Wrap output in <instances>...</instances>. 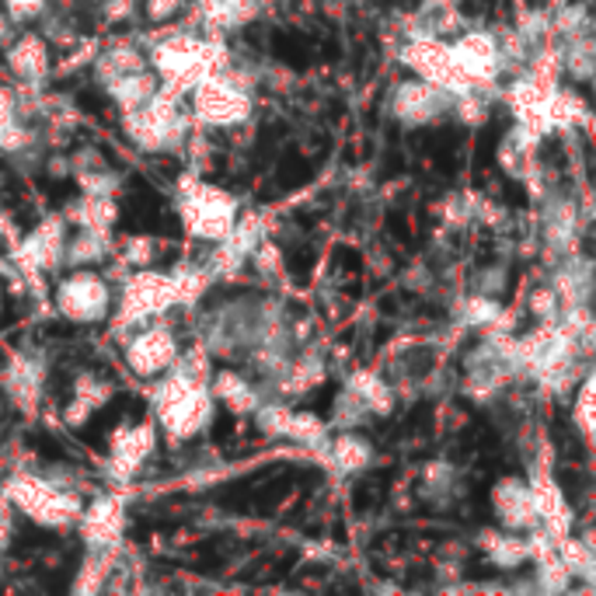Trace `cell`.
<instances>
[{"mask_svg":"<svg viewBox=\"0 0 596 596\" xmlns=\"http://www.w3.org/2000/svg\"><path fill=\"white\" fill-rule=\"evenodd\" d=\"M8 64L18 77H25V81H35V77L46 73V64H49V53H46V43L38 35H22L18 43L11 46L8 53Z\"/></svg>","mask_w":596,"mask_h":596,"instance_id":"obj_16","label":"cell"},{"mask_svg":"<svg viewBox=\"0 0 596 596\" xmlns=\"http://www.w3.org/2000/svg\"><path fill=\"white\" fill-rule=\"evenodd\" d=\"M255 422H259V429L265 436H283L286 422H290V405H283V401H268V405H262V401H259Z\"/></svg>","mask_w":596,"mask_h":596,"instance_id":"obj_31","label":"cell"},{"mask_svg":"<svg viewBox=\"0 0 596 596\" xmlns=\"http://www.w3.org/2000/svg\"><path fill=\"white\" fill-rule=\"evenodd\" d=\"M575 422H580V429L586 436L593 433V377L583 380L580 398H575Z\"/></svg>","mask_w":596,"mask_h":596,"instance_id":"obj_37","label":"cell"},{"mask_svg":"<svg viewBox=\"0 0 596 596\" xmlns=\"http://www.w3.org/2000/svg\"><path fill=\"white\" fill-rule=\"evenodd\" d=\"M153 444H158V436H153V426L144 422V426H133V429H123L112 436V454H108V468L115 478H133L144 460L150 457Z\"/></svg>","mask_w":596,"mask_h":596,"instance_id":"obj_11","label":"cell"},{"mask_svg":"<svg viewBox=\"0 0 596 596\" xmlns=\"http://www.w3.org/2000/svg\"><path fill=\"white\" fill-rule=\"evenodd\" d=\"M153 259V244L147 241V238H133V241H126V262H133V265H147Z\"/></svg>","mask_w":596,"mask_h":596,"instance_id":"obj_39","label":"cell"},{"mask_svg":"<svg viewBox=\"0 0 596 596\" xmlns=\"http://www.w3.org/2000/svg\"><path fill=\"white\" fill-rule=\"evenodd\" d=\"M363 415H367V409H363V401H359L356 394H349V391H345V394H342V398L335 401V422H339V426L353 429V426H356V422H359Z\"/></svg>","mask_w":596,"mask_h":596,"instance_id":"obj_35","label":"cell"},{"mask_svg":"<svg viewBox=\"0 0 596 596\" xmlns=\"http://www.w3.org/2000/svg\"><path fill=\"white\" fill-rule=\"evenodd\" d=\"M554 554L562 559V565H565V572L569 575H580V580H586V583H593V569H596V559H593V548H589V541H580V537H559L554 541Z\"/></svg>","mask_w":596,"mask_h":596,"instance_id":"obj_21","label":"cell"},{"mask_svg":"<svg viewBox=\"0 0 596 596\" xmlns=\"http://www.w3.org/2000/svg\"><path fill=\"white\" fill-rule=\"evenodd\" d=\"M171 374L153 388V412L158 422L168 429V436L188 439L206 429V422L214 419V394L203 380H192L182 370L168 367Z\"/></svg>","mask_w":596,"mask_h":596,"instance_id":"obj_1","label":"cell"},{"mask_svg":"<svg viewBox=\"0 0 596 596\" xmlns=\"http://www.w3.org/2000/svg\"><path fill=\"white\" fill-rule=\"evenodd\" d=\"M209 394H214L217 401H224L227 409L234 412H255L259 409V394L248 388V383L234 374V370H224L217 374L214 388H209Z\"/></svg>","mask_w":596,"mask_h":596,"instance_id":"obj_19","label":"cell"},{"mask_svg":"<svg viewBox=\"0 0 596 596\" xmlns=\"http://www.w3.org/2000/svg\"><path fill=\"white\" fill-rule=\"evenodd\" d=\"M171 279H175V294H179V303H196L206 290L209 283V273L206 268H192V265H182L171 273Z\"/></svg>","mask_w":596,"mask_h":596,"instance_id":"obj_27","label":"cell"},{"mask_svg":"<svg viewBox=\"0 0 596 596\" xmlns=\"http://www.w3.org/2000/svg\"><path fill=\"white\" fill-rule=\"evenodd\" d=\"M548 119L551 126H575V123H589L586 102L572 91H551L548 94Z\"/></svg>","mask_w":596,"mask_h":596,"instance_id":"obj_24","label":"cell"},{"mask_svg":"<svg viewBox=\"0 0 596 596\" xmlns=\"http://www.w3.org/2000/svg\"><path fill=\"white\" fill-rule=\"evenodd\" d=\"M482 545L489 551V559L498 565V569H516L520 562H527V537H516V530H506V534H482Z\"/></svg>","mask_w":596,"mask_h":596,"instance_id":"obj_20","label":"cell"},{"mask_svg":"<svg viewBox=\"0 0 596 596\" xmlns=\"http://www.w3.org/2000/svg\"><path fill=\"white\" fill-rule=\"evenodd\" d=\"M283 436H290L297 439V444L303 447H311V450H329V429H324V422L311 412H290V422H286V433Z\"/></svg>","mask_w":596,"mask_h":596,"instance_id":"obj_22","label":"cell"},{"mask_svg":"<svg viewBox=\"0 0 596 596\" xmlns=\"http://www.w3.org/2000/svg\"><path fill=\"white\" fill-rule=\"evenodd\" d=\"M175 356H179L175 335H171L168 329H161V324L144 329L126 349V363L137 377H158L161 370H168L171 363H175Z\"/></svg>","mask_w":596,"mask_h":596,"instance_id":"obj_9","label":"cell"},{"mask_svg":"<svg viewBox=\"0 0 596 596\" xmlns=\"http://www.w3.org/2000/svg\"><path fill=\"white\" fill-rule=\"evenodd\" d=\"M238 220V203L214 185H192L182 192V224L192 238L224 241Z\"/></svg>","mask_w":596,"mask_h":596,"instance_id":"obj_3","label":"cell"},{"mask_svg":"<svg viewBox=\"0 0 596 596\" xmlns=\"http://www.w3.org/2000/svg\"><path fill=\"white\" fill-rule=\"evenodd\" d=\"M81 530H84V541L94 548V551H105V548H115L123 537V506L115 503V498H99L94 506L81 509Z\"/></svg>","mask_w":596,"mask_h":596,"instance_id":"obj_12","label":"cell"},{"mask_svg":"<svg viewBox=\"0 0 596 596\" xmlns=\"http://www.w3.org/2000/svg\"><path fill=\"white\" fill-rule=\"evenodd\" d=\"M444 108H447V91L429 84V81H422V77H419V81H405L394 91V115L405 126L429 123Z\"/></svg>","mask_w":596,"mask_h":596,"instance_id":"obj_10","label":"cell"},{"mask_svg":"<svg viewBox=\"0 0 596 596\" xmlns=\"http://www.w3.org/2000/svg\"><path fill=\"white\" fill-rule=\"evenodd\" d=\"M105 572H108V559H105V551H94L91 559L84 562L81 575H77L73 589H77V593H91V589H102V583H105Z\"/></svg>","mask_w":596,"mask_h":596,"instance_id":"obj_32","label":"cell"},{"mask_svg":"<svg viewBox=\"0 0 596 596\" xmlns=\"http://www.w3.org/2000/svg\"><path fill=\"white\" fill-rule=\"evenodd\" d=\"M108 394H112L108 383H105V380H94L91 374H84L81 380H77V391H73V398L81 401V405H88L91 412H94V409H102Z\"/></svg>","mask_w":596,"mask_h":596,"instance_id":"obj_34","label":"cell"},{"mask_svg":"<svg viewBox=\"0 0 596 596\" xmlns=\"http://www.w3.org/2000/svg\"><path fill=\"white\" fill-rule=\"evenodd\" d=\"M321 380H324L321 363H318L314 356H307V359L297 363L294 374L283 380V391H286V394H303V391H311L314 383H321Z\"/></svg>","mask_w":596,"mask_h":596,"instance_id":"obj_28","label":"cell"},{"mask_svg":"<svg viewBox=\"0 0 596 596\" xmlns=\"http://www.w3.org/2000/svg\"><path fill=\"white\" fill-rule=\"evenodd\" d=\"M153 91H158V77L147 73V70L123 73V77H115V81H108V94H112V102L119 105L123 112L147 105V102L153 99Z\"/></svg>","mask_w":596,"mask_h":596,"instance_id":"obj_15","label":"cell"},{"mask_svg":"<svg viewBox=\"0 0 596 596\" xmlns=\"http://www.w3.org/2000/svg\"><path fill=\"white\" fill-rule=\"evenodd\" d=\"M108 303H112V290L99 273H84L81 268V273L67 276L56 286V311L77 324L102 321Z\"/></svg>","mask_w":596,"mask_h":596,"instance_id":"obj_7","label":"cell"},{"mask_svg":"<svg viewBox=\"0 0 596 596\" xmlns=\"http://www.w3.org/2000/svg\"><path fill=\"white\" fill-rule=\"evenodd\" d=\"M345 391L356 394L367 412H380V415L391 412V388L374 370H356L349 377V383H345Z\"/></svg>","mask_w":596,"mask_h":596,"instance_id":"obj_18","label":"cell"},{"mask_svg":"<svg viewBox=\"0 0 596 596\" xmlns=\"http://www.w3.org/2000/svg\"><path fill=\"white\" fill-rule=\"evenodd\" d=\"M8 503L18 506L25 516H32L35 524L43 527H64V524H73L77 516H81V498L73 492H64L43 478H32V474H22V478H11L8 482Z\"/></svg>","mask_w":596,"mask_h":596,"instance_id":"obj_2","label":"cell"},{"mask_svg":"<svg viewBox=\"0 0 596 596\" xmlns=\"http://www.w3.org/2000/svg\"><path fill=\"white\" fill-rule=\"evenodd\" d=\"M175 11H179V0H147L150 22H164V18H171Z\"/></svg>","mask_w":596,"mask_h":596,"instance_id":"obj_40","label":"cell"},{"mask_svg":"<svg viewBox=\"0 0 596 596\" xmlns=\"http://www.w3.org/2000/svg\"><path fill=\"white\" fill-rule=\"evenodd\" d=\"M192 99H196V119L206 126H238L252 115V99L224 70L206 73L192 88Z\"/></svg>","mask_w":596,"mask_h":596,"instance_id":"obj_4","label":"cell"},{"mask_svg":"<svg viewBox=\"0 0 596 596\" xmlns=\"http://www.w3.org/2000/svg\"><path fill=\"white\" fill-rule=\"evenodd\" d=\"M8 14L14 18V22H28V18H38L46 8V0H4Z\"/></svg>","mask_w":596,"mask_h":596,"instance_id":"obj_38","label":"cell"},{"mask_svg":"<svg viewBox=\"0 0 596 596\" xmlns=\"http://www.w3.org/2000/svg\"><path fill=\"white\" fill-rule=\"evenodd\" d=\"M572 234H575V214H572V206L559 203L548 214V241L554 248H569L572 244Z\"/></svg>","mask_w":596,"mask_h":596,"instance_id":"obj_30","label":"cell"},{"mask_svg":"<svg viewBox=\"0 0 596 596\" xmlns=\"http://www.w3.org/2000/svg\"><path fill=\"white\" fill-rule=\"evenodd\" d=\"M175 303H179L175 279L144 268V273L126 279L123 303H119V329H129V324H140L147 318H158V314L171 311Z\"/></svg>","mask_w":596,"mask_h":596,"instance_id":"obj_5","label":"cell"},{"mask_svg":"<svg viewBox=\"0 0 596 596\" xmlns=\"http://www.w3.org/2000/svg\"><path fill=\"white\" fill-rule=\"evenodd\" d=\"M137 70H147V60H144V53L133 49L129 43L126 46H112L99 60V73H102L105 84L115 81V77H123V73H137Z\"/></svg>","mask_w":596,"mask_h":596,"instance_id":"obj_23","label":"cell"},{"mask_svg":"<svg viewBox=\"0 0 596 596\" xmlns=\"http://www.w3.org/2000/svg\"><path fill=\"white\" fill-rule=\"evenodd\" d=\"M498 318H503V311H498V303L489 297H471L465 303V321L474 324V329H492Z\"/></svg>","mask_w":596,"mask_h":596,"instance_id":"obj_33","label":"cell"},{"mask_svg":"<svg viewBox=\"0 0 596 596\" xmlns=\"http://www.w3.org/2000/svg\"><path fill=\"white\" fill-rule=\"evenodd\" d=\"M450 56H454V67L468 77L471 88L492 84L498 77V70H503V49H498V43L489 32L460 35L457 43L450 46Z\"/></svg>","mask_w":596,"mask_h":596,"instance_id":"obj_8","label":"cell"},{"mask_svg":"<svg viewBox=\"0 0 596 596\" xmlns=\"http://www.w3.org/2000/svg\"><path fill=\"white\" fill-rule=\"evenodd\" d=\"M401 60H405L422 81H429V84H436V88H444L447 94H465V91H471V84H468V77L460 73L457 67H454V56H450V46L447 43H439V38L429 32V35H415L412 43L401 49Z\"/></svg>","mask_w":596,"mask_h":596,"instance_id":"obj_6","label":"cell"},{"mask_svg":"<svg viewBox=\"0 0 596 596\" xmlns=\"http://www.w3.org/2000/svg\"><path fill=\"white\" fill-rule=\"evenodd\" d=\"M370 444L367 439H359L356 433H342V436H335L332 444H329V450H324V460L339 471V474H356V471H363L370 465Z\"/></svg>","mask_w":596,"mask_h":596,"instance_id":"obj_14","label":"cell"},{"mask_svg":"<svg viewBox=\"0 0 596 596\" xmlns=\"http://www.w3.org/2000/svg\"><path fill=\"white\" fill-rule=\"evenodd\" d=\"M530 311L541 321H559L562 300H559V294H554V290H534L530 294Z\"/></svg>","mask_w":596,"mask_h":596,"instance_id":"obj_36","label":"cell"},{"mask_svg":"<svg viewBox=\"0 0 596 596\" xmlns=\"http://www.w3.org/2000/svg\"><path fill=\"white\" fill-rule=\"evenodd\" d=\"M569 580L572 575L565 572V565H562V559L559 554H541L537 559V583H541V589H548V593H562L565 586H569Z\"/></svg>","mask_w":596,"mask_h":596,"instance_id":"obj_29","label":"cell"},{"mask_svg":"<svg viewBox=\"0 0 596 596\" xmlns=\"http://www.w3.org/2000/svg\"><path fill=\"white\" fill-rule=\"evenodd\" d=\"M108 230H99V227H81V234H73L67 244H64V259L70 265H91V262H102L108 255Z\"/></svg>","mask_w":596,"mask_h":596,"instance_id":"obj_17","label":"cell"},{"mask_svg":"<svg viewBox=\"0 0 596 596\" xmlns=\"http://www.w3.org/2000/svg\"><path fill=\"white\" fill-rule=\"evenodd\" d=\"M565 70L575 77V81H589V73H593V38H589V32L569 35Z\"/></svg>","mask_w":596,"mask_h":596,"instance_id":"obj_26","label":"cell"},{"mask_svg":"<svg viewBox=\"0 0 596 596\" xmlns=\"http://www.w3.org/2000/svg\"><path fill=\"white\" fill-rule=\"evenodd\" d=\"M133 8V0H108V18H126Z\"/></svg>","mask_w":596,"mask_h":596,"instance_id":"obj_41","label":"cell"},{"mask_svg":"<svg viewBox=\"0 0 596 596\" xmlns=\"http://www.w3.org/2000/svg\"><path fill=\"white\" fill-rule=\"evenodd\" d=\"M70 217L81 227L108 230L115 224V203H112V196H88V192H84V199L77 203V209H73Z\"/></svg>","mask_w":596,"mask_h":596,"instance_id":"obj_25","label":"cell"},{"mask_svg":"<svg viewBox=\"0 0 596 596\" xmlns=\"http://www.w3.org/2000/svg\"><path fill=\"white\" fill-rule=\"evenodd\" d=\"M492 503L498 520H503L506 530H530L537 527V509L530 498V485L516 482V478H503L492 492Z\"/></svg>","mask_w":596,"mask_h":596,"instance_id":"obj_13","label":"cell"}]
</instances>
